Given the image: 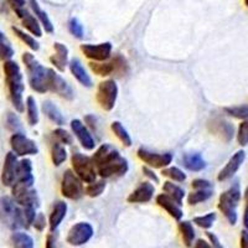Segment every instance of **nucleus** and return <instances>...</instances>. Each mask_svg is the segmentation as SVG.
<instances>
[{"label": "nucleus", "instance_id": "23", "mask_svg": "<svg viewBox=\"0 0 248 248\" xmlns=\"http://www.w3.org/2000/svg\"><path fill=\"white\" fill-rule=\"evenodd\" d=\"M54 47L56 54L50 57V62L56 67V70H59L60 72H63L66 70V66H67L68 48L61 43H55Z\"/></svg>", "mask_w": 248, "mask_h": 248}, {"label": "nucleus", "instance_id": "39", "mask_svg": "<svg viewBox=\"0 0 248 248\" xmlns=\"http://www.w3.org/2000/svg\"><path fill=\"white\" fill-rule=\"evenodd\" d=\"M106 189V181L105 180H96L93 181V183L88 184L86 186L85 192L86 195H88L90 198H97L99 195L103 194Z\"/></svg>", "mask_w": 248, "mask_h": 248}, {"label": "nucleus", "instance_id": "51", "mask_svg": "<svg viewBox=\"0 0 248 248\" xmlns=\"http://www.w3.org/2000/svg\"><path fill=\"white\" fill-rule=\"evenodd\" d=\"M45 248H57V240L56 237L52 233H50L46 238V247Z\"/></svg>", "mask_w": 248, "mask_h": 248}, {"label": "nucleus", "instance_id": "54", "mask_svg": "<svg viewBox=\"0 0 248 248\" xmlns=\"http://www.w3.org/2000/svg\"><path fill=\"white\" fill-rule=\"evenodd\" d=\"M241 248H248V232L243 231L241 233Z\"/></svg>", "mask_w": 248, "mask_h": 248}, {"label": "nucleus", "instance_id": "25", "mask_svg": "<svg viewBox=\"0 0 248 248\" xmlns=\"http://www.w3.org/2000/svg\"><path fill=\"white\" fill-rule=\"evenodd\" d=\"M183 165L190 171H201L206 168V161L200 153H187L183 156Z\"/></svg>", "mask_w": 248, "mask_h": 248}, {"label": "nucleus", "instance_id": "13", "mask_svg": "<svg viewBox=\"0 0 248 248\" xmlns=\"http://www.w3.org/2000/svg\"><path fill=\"white\" fill-rule=\"evenodd\" d=\"M93 233H94V231H93V227L91 223L78 222L71 227L66 241L71 246L78 247V246L87 243L93 237Z\"/></svg>", "mask_w": 248, "mask_h": 248}, {"label": "nucleus", "instance_id": "20", "mask_svg": "<svg viewBox=\"0 0 248 248\" xmlns=\"http://www.w3.org/2000/svg\"><path fill=\"white\" fill-rule=\"evenodd\" d=\"M34 175H32V164L30 159H23L19 161L17 167V176L15 183L24 184V185L32 186L34 185Z\"/></svg>", "mask_w": 248, "mask_h": 248}, {"label": "nucleus", "instance_id": "3", "mask_svg": "<svg viewBox=\"0 0 248 248\" xmlns=\"http://www.w3.org/2000/svg\"><path fill=\"white\" fill-rule=\"evenodd\" d=\"M0 221L12 230L26 227L23 209L9 196L0 198Z\"/></svg>", "mask_w": 248, "mask_h": 248}, {"label": "nucleus", "instance_id": "53", "mask_svg": "<svg viewBox=\"0 0 248 248\" xmlns=\"http://www.w3.org/2000/svg\"><path fill=\"white\" fill-rule=\"evenodd\" d=\"M194 248H214L212 247V245H210L207 241L202 240V238H200V240L196 241V243H195V247Z\"/></svg>", "mask_w": 248, "mask_h": 248}, {"label": "nucleus", "instance_id": "42", "mask_svg": "<svg viewBox=\"0 0 248 248\" xmlns=\"http://www.w3.org/2000/svg\"><path fill=\"white\" fill-rule=\"evenodd\" d=\"M225 112L229 116L238 119L248 118V103L241 106H233V107H226Z\"/></svg>", "mask_w": 248, "mask_h": 248}, {"label": "nucleus", "instance_id": "8", "mask_svg": "<svg viewBox=\"0 0 248 248\" xmlns=\"http://www.w3.org/2000/svg\"><path fill=\"white\" fill-rule=\"evenodd\" d=\"M13 199L15 202L21 207H37L39 206V198H37L36 190L32 189V186L24 185V184L15 183L12 186Z\"/></svg>", "mask_w": 248, "mask_h": 248}, {"label": "nucleus", "instance_id": "48", "mask_svg": "<svg viewBox=\"0 0 248 248\" xmlns=\"http://www.w3.org/2000/svg\"><path fill=\"white\" fill-rule=\"evenodd\" d=\"M46 217L44 214H37L36 217H35L34 222H32V225H34L35 229L37 230V231H44V229L46 227Z\"/></svg>", "mask_w": 248, "mask_h": 248}, {"label": "nucleus", "instance_id": "56", "mask_svg": "<svg viewBox=\"0 0 248 248\" xmlns=\"http://www.w3.org/2000/svg\"><path fill=\"white\" fill-rule=\"evenodd\" d=\"M245 200H246V202H247V206H248V186L245 191Z\"/></svg>", "mask_w": 248, "mask_h": 248}, {"label": "nucleus", "instance_id": "55", "mask_svg": "<svg viewBox=\"0 0 248 248\" xmlns=\"http://www.w3.org/2000/svg\"><path fill=\"white\" fill-rule=\"evenodd\" d=\"M243 223H245V227L248 232V206L246 207V211H245V217H243Z\"/></svg>", "mask_w": 248, "mask_h": 248}, {"label": "nucleus", "instance_id": "31", "mask_svg": "<svg viewBox=\"0 0 248 248\" xmlns=\"http://www.w3.org/2000/svg\"><path fill=\"white\" fill-rule=\"evenodd\" d=\"M51 159L55 167H60L67 159V150L61 143H54L51 148Z\"/></svg>", "mask_w": 248, "mask_h": 248}, {"label": "nucleus", "instance_id": "27", "mask_svg": "<svg viewBox=\"0 0 248 248\" xmlns=\"http://www.w3.org/2000/svg\"><path fill=\"white\" fill-rule=\"evenodd\" d=\"M43 110L46 114V117H47L51 122H54L55 124H57V125L65 124V118L62 116V113L60 112L59 108H57L51 101L44 102Z\"/></svg>", "mask_w": 248, "mask_h": 248}, {"label": "nucleus", "instance_id": "9", "mask_svg": "<svg viewBox=\"0 0 248 248\" xmlns=\"http://www.w3.org/2000/svg\"><path fill=\"white\" fill-rule=\"evenodd\" d=\"M47 87L48 91H52L67 101H72L75 98V92L72 87L68 85V82L52 68H48Z\"/></svg>", "mask_w": 248, "mask_h": 248}, {"label": "nucleus", "instance_id": "41", "mask_svg": "<svg viewBox=\"0 0 248 248\" xmlns=\"http://www.w3.org/2000/svg\"><path fill=\"white\" fill-rule=\"evenodd\" d=\"M215 221H216V214L215 212H210V214H206L203 216L194 217V223H196L199 227L205 230L211 229Z\"/></svg>", "mask_w": 248, "mask_h": 248}, {"label": "nucleus", "instance_id": "18", "mask_svg": "<svg viewBox=\"0 0 248 248\" xmlns=\"http://www.w3.org/2000/svg\"><path fill=\"white\" fill-rule=\"evenodd\" d=\"M154 194V185L150 184L149 181H144V183H140V185L128 196L127 200L130 203H145L152 200Z\"/></svg>", "mask_w": 248, "mask_h": 248}, {"label": "nucleus", "instance_id": "2", "mask_svg": "<svg viewBox=\"0 0 248 248\" xmlns=\"http://www.w3.org/2000/svg\"><path fill=\"white\" fill-rule=\"evenodd\" d=\"M23 62L28 71L29 85L35 92L46 93L48 91L47 87V74L48 68L44 67L32 54L25 52L23 55Z\"/></svg>", "mask_w": 248, "mask_h": 248}, {"label": "nucleus", "instance_id": "52", "mask_svg": "<svg viewBox=\"0 0 248 248\" xmlns=\"http://www.w3.org/2000/svg\"><path fill=\"white\" fill-rule=\"evenodd\" d=\"M207 237H209V240L211 241L212 247H214V248H223L222 245H221V242L218 241V238H217V237L215 236L214 233H211V232H207Z\"/></svg>", "mask_w": 248, "mask_h": 248}, {"label": "nucleus", "instance_id": "22", "mask_svg": "<svg viewBox=\"0 0 248 248\" xmlns=\"http://www.w3.org/2000/svg\"><path fill=\"white\" fill-rule=\"evenodd\" d=\"M66 214H67V203L63 201H57L55 203L54 209L50 214V220H48V225H50V231L54 232L59 229V226L65 218Z\"/></svg>", "mask_w": 248, "mask_h": 248}, {"label": "nucleus", "instance_id": "12", "mask_svg": "<svg viewBox=\"0 0 248 248\" xmlns=\"http://www.w3.org/2000/svg\"><path fill=\"white\" fill-rule=\"evenodd\" d=\"M128 169H129L128 160L119 154L116 158L108 161L107 164L97 168V174L102 179H108L113 178V176H123L124 174H127Z\"/></svg>", "mask_w": 248, "mask_h": 248}, {"label": "nucleus", "instance_id": "6", "mask_svg": "<svg viewBox=\"0 0 248 248\" xmlns=\"http://www.w3.org/2000/svg\"><path fill=\"white\" fill-rule=\"evenodd\" d=\"M117 97H118V85L114 79H106L99 83L96 98L102 109L107 112L112 110L116 106Z\"/></svg>", "mask_w": 248, "mask_h": 248}, {"label": "nucleus", "instance_id": "29", "mask_svg": "<svg viewBox=\"0 0 248 248\" xmlns=\"http://www.w3.org/2000/svg\"><path fill=\"white\" fill-rule=\"evenodd\" d=\"M214 132L222 137L225 140H231L234 134L233 125L230 122H226L223 119H216L214 122Z\"/></svg>", "mask_w": 248, "mask_h": 248}, {"label": "nucleus", "instance_id": "46", "mask_svg": "<svg viewBox=\"0 0 248 248\" xmlns=\"http://www.w3.org/2000/svg\"><path fill=\"white\" fill-rule=\"evenodd\" d=\"M6 3L10 5V8L14 10L16 15L23 12L24 9H26V0H6Z\"/></svg>", "mask_w": 248, "mask_h": 248}, {"label": "nucleus", "instance_id": "1", "mask_svg": "<svg viewBox=\"0 0 248 248\" xmlns=\"http://www.w3.org/2000/svg\"><path fill=\"white\" fill-rule=\"evenodd\" d=\"M3 68L13 106L19 113L24 112L25 102H24L23 94L25 86H24V78L20 66L17 65V62L13 61V60H8V61L4 62Z\"/></svg>", "mask_w": 248, "mask_h": 248}, {"label": "nucleus", "instance_id": "24", "mask_svg": "<svg viewBox=\"0 0 248 248\" xmlns=\"http://www.w3.org/2000/svg\"><path fill=\"white\" fill-rule=\"evenodd\" d=\"M28 3L29 5H30L31 10L34 12V15H36L35 17H36L40 21V24L43 25L44 30H45L46 32H48V34H52V32H54V25H52V21H51L50 17H48L47 13L41 9L40 4L37 3V0H28Z\"/></svg>", "mask_w": 248, "mask_h": 248}, {"label": "nucleus", "instance_id": "43", "mask_svg": "<svg viewBox=\"0 0 248 248\" xmlns=\"http://www.w3.org/2000/svg\"><path fill=\"white\" fill-rule=\"evenodd\" d=\"M68 30L72 34V36H75L76 39H82L83 35H85V29H83V25L81 24L77 17H71L68 20Z\"/></svg>", "mask_w": 248, "mask_h": 248}, {"label": "nucleus", "instance_id": "4", "mask_svg": "<svg viewBox=\"0 0 248 248\" xmlns=\"http://www.w3.org/2000/svg\"><path fill=\"white\" fill-rule=\"evenodd\" d=\"M74 172L81 179L82 183L91 184L97 180V169L91 156L82 153H74L71 158Z\"/></svg>", "mask_w": 248, "mask_h": 248}, {"label": "nucleus", "instance_id": "57", "mask_svg": "<svg viewBox=\"0 0 248 248\" xmlns=\"http://www.w3.org/2000/svg\"><path fill=\"white\" fill-rule=\"evenodd\" d=\"M245 4L248 6V0H245Z\"/></svg>", "mask_w": 248, "mask_h": 248}, {"label": "nucleus", "instance_id": "33", "mask_svg": "<svg viewBox=\"0 0 248 248\" xmlns=\"http://www.w3.org/2000/svg\"><path fill=\"white\" fill-rule=\"evenodd\" d=\"M179 229H180L184 243H185L187 247H190V246L194 243L195 236H196L192 223L190 222V221H183V222H180V225H179Z\"/></svg>", "mask_w": 248, "mask_h": 248}, {"label": "nucleus", "instance_id": "35", "mask_svg": "<svg viewBox=\"0 0 248 248\" xmlns=\"http://www.w3.org/2000/svg\"><path fill=\"white\" fill-rule=\"evenodd\" d=\"M26 113H28V122L30 125H36L39 123V109H37L36 101L34 97L29 96L25 102Z\"/></svg>", "mask_w": 248, "mask_h": 248}, {"label": "nucleus", "instance_id": "17", "mask_svg": "<svg viewBox=\"0 0 248 248\" xmlns=\"http://www.w3.org/2000/svg\"><path fill=\"white\" fill-rule=\"evenodd\" d=\"M246 159V153L243 150H238V152L234 153L233 155L231 156L227 164H226L225 167L221 169V171L218 172L217 175V179L218 181H225V180H229L231 179L232 176H234L238 169L241 168V165L243 164Z\"/></svg>", "mask_w": 248, "mask_h": 248}, {"label": "nucleus", "instance_id": "16", "mask_svg": "<svg viewBox=\"0 0 248 248\" xmlns=\"http://www.w3.org/2000/svg\"><path fill=\"white\" fill-rule=\"evenodd\" d=\"M71 129L74 132V134L76 136V138L78 139L79 144L82 147L85 148L86 150H93L96 147V141L93 139L92 134L88 130V128L86 127L83 122L79 121V119H74L71 122Z\"/></svg>", "mask_w": 248, "mask_h": 248}, {"label": "nucleus", "instance_id": "36", "mask_svg": "<svg viewBox=\"0 0 248 248\" xmlns=\"http://www.w3.org/2000/svg\"><path fill=\"white\" fill-rule=\"evenodd\" d=\"M212 189H205V190H196L187 195V203L191 206L198 205V203L207 201L212 196Z\"/></svg>", "mask_w": 248, "mask_h": 248}, {"label": "nucleus", "instance_id": "34", "mask_svg": "<svg viewBox=\"0 0 248 248\" xmlns=\"http://www.w3.org/2000/svg\"><path fill=\"white\" fill-rule=\"evenodd\" d=\"M91 70L102 77L109 76L114 72V63L112 62H90Z\"/></svg>", "mask_w": 248, "mask_h": 248}, {"label": "nucleus", "instance_id": "14", "mask_svg": "<svg viewBox=\"0 0 248 248\" xmlns=\"http://www.w3.org/2000/svg\"><path fill=\"white\" fill-rule=\"evenodd\" d=\"M81 51L87 59L93 60L94 62H105L112 55V44H83L81 45Z\"/></svg>", "mask_w": 248, "mask_h": 248}, {"label": "nucleus", "instance_id": "5", "mask_svg": "<svg viewBox=\"0 0 248 248\" xmlns=\"http://www.w3.org/2000/svg\"><path fill=\"white\" fill-rule=\"evenodd\" d=\"M241 200L240 185H233L227 191L223 192L218 200V209L222 212L223 216L229 220L231 225H236L237 222V205Z\"/></svg>", "mask_w": 248, "mask_h": 248}, {"label": "nucleus", "instance_id": "40", "mask_svg": "<svg viewBox=\"0 0 248 248\" xmlns=\"http://www.w3.org/2000/svg\"><path fill=\"white\" fill-rule=\"evenodd\" d=\"M161 174L167 178L171 179L172 181H176V183H184L186 180V174L181 169L176 167H169L163 169Z\"/></svg>", "mask_w": 248, "mask_h": 248}, {"label": "nucleus", "instance_id": "47", "mask_svg": "<svg viewBox=\"0 0 248 248\" xmlns=\"http://www.w3.org/2000/svg\"><path fill=\"white\" fill-rule=\"evenodd\" d=\"M192 187L195 190H205V189H211L212 185L209 180H205V179H196L191 183Z\"/></svg>", "mask_w": 248, "mask_h": 248}, {"label": "nucleus", "instance_id": "19", "mask_svg": "<svg viewBox=\"0 0 248 248\" xmlns=\"http://www.w3.org/2000/svg\"><path fill=\"white\" fill-rule=\"evenodd\" d=\"M156 203H158L160 207H163L172 218L180 221L184 216V211L181 209V205H179L174 199H171L170 196H168L167 194H160L156 196Z\"/></svg>", "mask_w": 248, "mask_h": 248}, {"label": "nucleus", "instance_id": "21", "mask_svg": "<svg viewBox=\"0 0 248 248\" xmlns=\"http://www.w3.org/2000/svg\"><path fill=\"white\" fill-rule=\"evenodd\" d=\"M70 71L71 74L74 75L75 78H76L82 86H85V87H92V78H91L90 75L87 74V71H86V68L83 67L82 62L79 61L78 59L71 60Z\"/></svg>", "mask_w": 248, "mask_h": 248}, {"label": "nucleus", "instance_id": "10", "mask_svg": "<svg viewBox=\"0 0 248 248\" xmlns=\"http://www.w3.org/2000/svg\"><path fill=\"white\" fill-rule=\"evenodd\" d=\"M10 147L13 153L16 156H28V155H36L39 153L36 143L32 139L24 136L23 133H14L10 137Z\"/></svg>", "mask_w": 248, "mask_h": 248}, {"label": "nucleus", "instance_id": "44", "mask_svg": "<svg viewBox=\"0 0 248 248\" xmlns=\"http://www.w3.org/2000/svg\"><path fill=\"white\" fill-rule=\"evenodd\" d=\"M237 141L240 145L245 147L248 144V118L243 119L242 123L238 127V132H237Z\"/></svg>", "mask_w": 248, "mask_h": 248}, {"label": "nucleus", "instance_id": "37", "mask_svg": "<svg viewBox=\"0 0 248 248\" xmlns=\"http://www.w3.org/2000/svg\"><path fill=\"white\" fill-rule=\"evenodd\" d=\"M12 30L14 31V34L16 35V36L19 37V39L21 40V41H23V43L25 44V45L28 46V47H30L32 51H37V50H39V48H40V44L37 43L36 39H35V37L32 36V35L28 34V32H25V31H23V30H20V29L16 28V26H13Z\"/></svg>", "mask_w": 248, "mask_h": 248}, {"label": "nucleus", "instance_id": "26", "mask_svg": "<svg viewBox=\"0 0 248 248\" xmlns=\"http://www.w3.org/2000/svg\"><path fill=\"white\" fill-rule=\"evenodd\" d=\"M20 20H21L24 28H25L26 30L32 35V36H36V37L43 36L41 24H40V21L34 16V15H31L30 13L28 12Z\"/></svg>", "mask_w": 248, "mask_h": 248}, {"label": "nucleus", "instance_id": "28", "mask_svg": "<svg viewBox=\"0 0 248 248\" xmlns=\"http://www.w3.org/2000/svg\"><path fill=\"white\" fill-rule=\"evenodd\" d=\"M163 191L170 196L171 199H174L179 205H183V200L185 198V190L183 187H180L176 184L171 183V181H165L163 185Z\"/></svg>", "mask_w": 248, "mask_h": 248}, {"label": "nucleus", "instance_id": "7", "mask_svg": "<svg viewBox=\"0 0 248 248\" xmlns=\"http://www.w3.org/2000/svg\"><path fill=\"white\" fill-rule=\"evenodd\" d=\"M61 192L66 199L70 200H78L85 192L81 179L74 172V170L67 169L63 172L61 181Z\"/></svg>", "mask_w": 248, "mask_h": 248}, {"label": "nucleus", "instance_id": "11", "mask_svg": "<svg viewBox=\"0 0 248 248\" xmlns=\"http://www.w3.org/2000/svg\"><path fill=\"white\" fill-rule=\"evenodd\" d=\"M138 158L153 169H163L171 164L172 154L171 153H154L145 148H139Z\"/></svg>", "mask_w": 248, "mask_h": 248}, {"label": "nucleus", "instance_id": "45", "mask_svg": "<svg viewBox=\"0 0 248 248\" xmlns=\"http://www.w3.org/2000/svg\"><path fill=\"white\" fill-rule=\"evenodd\" d=\"M54 136L59 139L60 143L65 144V145H72V143H74L72 134H70V132H67L66 129H62V128H57V129H55Z\"/></svg>", "mask_w": 248, "mask_h": 248}, {"label": "nucleus", "instance_id": "50", "mask_svg": "<svg viewBox=\"0 0 248 248\" xmlns=\"http://www.w3.org/2000/svg\"><path fill=\"white\" fill-rule=\"evenodd\" d=\"M143 172L148 179H150L152 181H154L155 184L159 183V178L156 176V174H155L152 169H149V168H147V167H143Z\"/></svg>", "mask_w": 248, "mask_h": 248}, {"label": "nucleus", "instance_id": "32", "mask_svg": "<svg viewBox=\"0 0 248 248\" xmlns=\"http://www.w3.org/2000/svg\"><path fill=\"white\" fill-rule=\"evenodd\" d=\"M12 242L14 248H34V240L24 232H15L12 236Z\"/></svg>", "mask_w": 248, "mask_h": 248}, {"label": "nucleus", "instance_id": "15", "mask_svg": "<svg viewBox=\"0 0 248 248\" xmlns=\"http://www.w3.org/2000/svg\"><path fill=\"white\" fill-rule=\"evenodd\" d=\"M17 167H19V160L17 156L13 152L8 153L4 160L3 171H1V183L5 186H13L16 181L17 176Z\"/></svg>", "mask_w": 248, "mask_h": 248}, {"label": "nucleus", "instance_id": "38", "mask_svg": "<svg viewBox=\"0 0 248 248\" xmlns=\"http://www.w3.org/2000/svg\"><path fill=\"white\" fill-rule=\"evenodd\" d=\"M14 56V48L5 35L0 31V61H8Z\"/></svg>", "mask_w": 248, "mask_h": 248}, {"label": "nucleus", "instance_id": "30", "mask_svg": "<svg viewBox=\"0 0 248 248\" xmlns=\"http://www.w3.org/2000/svg\"><path fill=\"white\" fill-rule=\"evenodd\" d=\"M110 129H112L113 134H114L125 147H132V138H130L129 133H128V130L123 127V124H122L121 122H113V123L110 124Z\"/></svg>", "mask_w": 248, "mask_h": 248}, {"label": "nucleus", "instance_id": "49", "mask_svg": "<svg viewBox=\"0 0 248 248\" xmlns=\"http://www.w3.org/2000/svg\"><path fill=\"white\" fill-rule=\"evenodd\" d=\"M8 127L10 128L12 130H15L17 129V128H20V121L19 118H17L15 114H13V113H9L8 116Z\"/></svg>", "mask_w": 248, "mask_h": 248}]
</instances>
